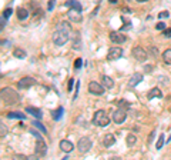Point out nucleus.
Returning <instances> with one entry per match:
<instances>
[{"instance_id": "1", "label": "nucleus", "mask_w": 171, "mask_h": 160, "mask_svg": "<svg viewBox=\"0 0 171 160\" xmlns=\"http://www.w3.org/2000/svg\"><path fill=\"white\" fill-rule=\"evenodd\" d=\"M70 32H71V27L69 23H66V22L59 23L56 30H54V33H53V37H51L53 39V43L56 44V46H63V44H66L69 40Z\"/></svg>"}, {"instance_id": "2", "label": "nucleus", "mask_w": 171, "mask_h": 160, "mask_svg": "<svg viewBox=\"0 0 171 160\" xmlns=\"http://www.w3.org/2000/svg\"><path fill=\"white\" fill-rule=\"evenodd\" d=\"M0 97H2V102L6 103V104H14L20 100V96L17 95L16 90H13L12 87H3L2 92H0Z\"/></svg>"}, {"instance_id": "3", "label": "nucleus", "mask_w": 171, "mask_h": 160, "mask_svg": "<svg viewBox=\"0 0 171 160\" xmlns=\"http://www.w3.org/2000/svg\"><path fill=\"white\" fill-rule=\"evenodd\" d=\"M93 124L98 127H106L110 124V117L104 110H97L93 116Z\"/></svg>"}, {"instance_id": "4", "label": "nucleus", "mask_w": 171, "mask_h": 160, "mask_svg": "<svg viewBox=\"0 0 171 160\" xmlns=\"http://www.w3.org/2000/svg\"><path fill=\"white\" fill-rule=\"evenodd\" d=\"M131 55H133V57H134L137 61H141V63H143V61L147 60L148 51L144 50V49L141 47V46H135V47L131 50Z\"/></svg>"}, {"instance_id": "5", "label": "nucleus", "mask_w": 171, "mask_h": 160, "mask_svg": "<svg viewBox=\"0 0 171 160\" xmlns=\"http://www.w3.org/2000/svg\"><path fill=\"white\" fill-rule=\"evenodd\" d=\"M93 147V143H91V139L90 137H81L80 140H78L77 143V150L80 152L81 154L87 153V152H90V149Z\"/></svg>"}, {"instance_id": "6", "label": "nucleus", "mask_w": 171, "mask_h": 160, "mask_svg": "<svg viewBox=\"0 0 171 160\" xmlns=\"http://www.w3.org/2000/svg\"><path fill=\"white\" fill-rule=\"evenodd\" d=\"M88 92H90L91 95L101 96V95H104L106 89H104V86H101L100 83H97V82H90L88 83Z\"/></svg>"}, {"instance_id": "7", "label": "nucleus", "mask_w": 171, "mask_h": 160, "mask_svg": "<svg viewBox=\"0 0 171 160\" xmlns=\"http://www.w3.org/2000/svg\"><path fill=\"white\" fill-rule=\"evenodd\" d=\"M126 119H127V113H126L124 109H121V107L113 113V122L116 123V124H121V123H124Z\"/></svg>"}, {"instance_id": "8", "label": "nucleus", "mask_w": 171, "mask_h": 160, "mask_svg": "<svg viewBox=\"0 0 171 160\" xmlns=\"http://www.w3.org/2000/svg\"><path fill=\"white\" fill-rule=\"evenodd\" d=\"M34 153H36V156H46L47 153V144L44 143V140L43 139H37L36 142V149H34Z\"/></svg>"}, {"instance_id": "9", "label": "nucleus", "mask_w": 171, "mask_h": 160, "mask_svg": "<svg viewBox=\"0 0 171 160\" xmlns=\"http://www.w3.org/2000/svg\"><path fill=\"white\" fill-rule=\"evenodd\" d=\"M67 17L70 22H74V23H81L83 22V16H81V10H77V9H70L67 12Z\"/></svg>"}, {"instance_id": "10", "label": "nucleus", "mask_w": 171, "mask_h": 160, "mask_svg": "<svg viewBox=\"0 0 171 160\" xmlns=\"http://www.w3.org/2000/svg\"><path fill=\"white\" fill-rule=\"evenodd\" d=\"M36 85V80H34L33 77H23L19 80V83H17V87L20 89V90H24V89H29L31 87V86Z\"/></svg>"}, {"instance_id": "11", "label": "nucleus", "mask_w": 171, "mask_h": 160, "mask_svg": "<svg viewBox=\"0 0 171 160\" xmlns=\"http://www.w3.org/2000/svg\"><path fill=\"white\" fill-rule=\"evenodd\" d=\"M110 40L113 41L114 44H121V43H124V41L127 40V37H126L121 32H111L110 33Z\"/></svg>"}, {"instance_id": "12", "label": "nucleus", "mask_w": 171, "mask_h": 160, "mask_svg": "<svg viewBox=\"0 0 171 160\" xmlns=\"http://www.w3.org/2000/svg\"><path fill=\"white\" fill-rule=\"evenodd\" d=\"M123 56V49L121 47H111L108 49V53H107V59L108 60H117Z\"/></svg>"}, {"instance_id": "13", "label": "nucleus", "mask_w": 171, "mask_h": 160, "mask_svg": "<svg viewBox=\"0 0 171 160\" xmlns=\"http://www.w3.org/2000/svg\"><path fill=\"white\" fill-rule=\"evenodd\" d=\"M141 82H143V73H134L128 80V87H135Z\"/></svg>"}, {"instance_id": "14", "label": "nucleus", "mask_w": 171, "mask_h": 160, "mask_svg": "<svg viewBox=\"0 0 171 160\" xmlns=\"http://www.w3.org/2000/svg\"><path fill=\"white\" fill-rule=\"evenodd\" d=\"M26 113H29V114H31V116H34L36 119H41V117H43V112H41L40 109H37V107H33V106H27V107H26Z\"/></svg>"}, {"instance_id": "15", "label": "nucleus", "mask_w": 171, "mask_h": 160, "mask_svg": "<svg viewBox=\"0 0 171 160\" xmlns=\"http://www.w3.org/2000/svg\"><path fill=\"white\" fill-rule=\"evenodd\" d=\"M114 143H116V137H114V134H111V133L104 134V137H103V144H104V147H110V146H113Z\"/></svg>"}, {"instance_id": "16", "label": "nucleus", "mask_w": 171, "mask_h": 160, "mask_svg": "<svg viewBox=\"0 0 171 160\" xmlns=\"http://www.w3.org/2000/svg\"><path fill=\"white\" fill-rule=\"evenodd\" d=\"M60 149L63 150L64 153H70V152H73L74 144L71 143V142H69V140H61L60 142Z\"/></svg>"}, {"instance_id": "17", "label": "nucleus", "mask_w": 171, "mask_h": 160, "mask_svg": "<svg viewBox=\"0 0 171 160\" xmlns=\"http://www.w3.org/2000/svg\"><path fill=\"white\" fill-rule=\"evenodd\" d=\"M154 97H163V93H161V90L158 87H154L151 89L150 92L147 93V99H154Z\"/></svg>"}, {"instance_id": "18", "label": "nucleus", "mask_w": 171, "mask_h": 160, "mask_svg": "<svg viewBox=\"0 0 171 160\" xmlns=\"http://www.w3.org/2000/svg\"><path fill=\"white\" fill-rule=\"evenodd\" d=\"M16 13H17V19H19V20H24V19L29 17V10H26L23 7H19Z\"/></svg>"}, {"instance_id": "19", "label": "nucleus", "mask_w": 171, "mask_h": 160, "mask_svg": "<svg viewBox=\"0 0 171 160\" xmlns=\"http://www.w3.org/2000/svg\"><path fill=\"white\" fill-rule=\"evenodd\" d=\"M101 82H103V86H104V87H107V89H111V87L114 86L113 79H111L110 76H106V75H104L103 77H101Z\"/></svg>"}, {"instance_id": "20", "label": "nucleus", "mask_w": 171, "mask_h": 160, "mask_svg": "<svg viewBox=\"0 0 171 160\" xmlns=\"http://www.w3.org/2000/svg\"><path fill=\"white\" fill-rule=\"evenodd\" d=\"M7 117L9 119H20V120H24L26 119V114L21 112H10L7 113Z\"/></svg>"}, {"instance_id": "21", "label": "nucleus", "mask_w": 171, "mask_h": 160, "mask_svg": "<svg viewBox=\"0 0 171 160\" xmlns=\"http://www.w3.org/2000/svg\"><path fill=\"white\" fill-rule=\"evenodd\" d=\"M64 7H70V9H77V10H81V4L76 0H67L64 3Z\"/></svg>"}, {"instance_id": "22", "label": "nucleus", "mask_w": 171, "mask_h": 160, "mask_svg": "<svg viewBox=\"0 0 171 160\" xmlns=\"http://www.w3.org/2000/svg\"><path fill=\"white\" fill-rule=\"evenodd\" d=\"M71 47L76 49V50H80L81 49V39H80V34L76 32V39L73 37V44H71Z\"/></svg>"}, {"instance_id": "23", "label": "nucleus", "mask_w": 171, "mask_h": 160, "mask_svg": "<svg viewBox=\"0 0 171 160\" xmlns=\"http://www.w3.org/2000/svg\"><path fill=\"white\" fill-rule=\"evenodd\" d=\"M63 113H64V109L63 107H59L57 110H54V112L51 113V117H53L54 120H60L61 116H63Z\"/></svg>"}, {"instance_id": "24", "label": "nucleus", "mask_w": 171, "mask_h": 160, "mask_svg": "<svg viewBox=\"0 0 171 160\" xmlns=\"http://www.w3.org/2000/svg\"><path fill=\"white\" fill-rule=\"evenodd\" d=\"M135 142H137V137H135L134 134H131V133H130V134H128L127 137H126V143H127V146H128V147L134 146V144H135Z\"/></svg>"}, {"instance_id": "25", "label": "nucleus", "mask_w": 171, "mask_h": 160, "mask_svg": "<svg viewBox=\"0 0 171 160\" xmlns=\"http://www.w3.org/2000/svg\"><path fill=\"white\" fill-rule=\"evenodd\" d=\"M163 60H164L165 65H171V49H167L163 53Z\"/></svg>"}, {"instance_id": "26", "label": "nucleus", "mask_w": 171, "mask_h": 160, "mask_svg": "<svg viewBox=\"0 0 171 160\" xmlns=\"http://www.w3.org/2000/svg\"><path fill=\"white\" fill-rule=\"evenodd\" d=\"M13 55H14V57L16 59H26L27 53L23 50V49H16V50L13 51Z\"/></svg>"}, {"instance_id": "27", "label": "nucleus", "mask_w": 171, "mask_h": 160, "mask_svg": "<svg viewBox=\"0 0 171 160\" xmlns=\"http://www.w3.org/2000/svg\"><path fill=\"white\" fill-rule=\"evenodd\" d=\"M31 124H33V126L36 127V129H39V130H40L41 133H44V134H47V129L43 126V124H41L40 122H33V123H31Z\"/></svg>"}, {"instance_id": "28", "label": "nucleus", "mask_w": 171, "mask_h": 160, "mask_svg": "<svg viewBox=\"0 0 171 160\" xmlns=\"http://www.w3.org/2000/svg\"><path fill=\"white\" fill-rule=\"evenodd\" d=\"M165 134H160L158 136V140H157V143H155V149L157 150H160L161 147H163V144H164V139H165Z\"/></svg>"}, {"instance_id": "29", "label": "nucleus", "mask_w": 171, "mask_h": 160, "mask_svg": "<svg viewBox=\"0 0 171 160\" xmlns=\"http://www.w3.org/2000/svg\"><path fill=\"white\" fill-rule=\"evenodd\" d=\"M148 56H151V57H157L158 56V50H157V47H154V46H150L148 47Z\"/></svg>"}, {"instance_id": "30", "label": "nucleus", "mask_w": 171, "mask_h": 160, "mask_svg": "<svg viewBox=\"0 0 171 160\" xmlns=\"http://www.w3.org/2000/svg\"><path fill=\"white\" fill-rule=\"evenodd\" d=\"M118 104V107H121V109H128V107H130V104H128L127 102H126V100H117V102H116Z\"/></svg>"}, {"instance_id": "31", "label": "nucleus", "mask_w": 171, "mask_h": 160, "mask_svg": "<svg viewBox=\"0 0 171 160\" xmlns=\"http://www.w3.org/2000/svg\"><path fill=\"white\" fill-rule=\"evenodd\" d=\"M81 65H83V59H76V61H74V69H80Z\"/></svg>"}, {"instance_id": "32", "label": "nucleus", "mask_w": 171, "mask_h": 160, "mask_svg": "<svg viewBox=\"0 0 171 160\" xmlns=\"http://www.w3.org/2000/svg\"><path fill=\"white\" fill-rule=\"evenodd\" d=\"M12 13H13V9H6V10L3 12V17H4V19H9Z\"/></svg>"}, {"instance_id": "33", "label": "nucleus", "mask_w": 171, "mask_h": 160, "mask_svg": "<svg viewBox=\"0 0 171 160\" xmlns=\"http://www.w3.org/2000/svg\"><path fill=\"white\" fill-rule=\"evenodd\" d=\"M29 132H30L31 134H33V136L36 137V139H43V137L40 136V133H39V132H36V130H34V129H30V130H29Z\"/></svg>"}, {"instance_id": "34", "label": "nucleus", "mask_w": 171, "mask_h": 160, "mask_svg": "<svg viewBox=\"0 0 171 160\" xmlns=\"http://www.w3.org/2000/svg\"><path fill=\"white\" fill-rule=\"evenodd\" d=\"M168 16H170V13H168L167 10H165V12H161V13H158V19H167Z\"/></svg>"}, {"instance_id": "35", "label": "nucleus", "mask_w": 171, "mask_h": 160, "mask_svg": "<svg viewBox=\"0 0 171 160\" xmlns=\"http://www.w3.org/2000/svg\"><path fill=\"white\" fill-rule=\"evenodd\" d=\"M163 36L167 39L171 37V29H164V32H163Z\"/></svg>"}, {"instance_id": "36", "label": "nucleus", "mask_w": 171, "mask_h": 160, "mask_svg": "<svg viewBox=\"0 0 171 160\" xmlns=\"http://www.w3.org/2000/svg\"><path fill=\"white\" fill-rule=\"evenodd\" d=\"M155 29H157V30H164V29H165V23H164V22H160V23H157Z\"/></svg>"}, {"instance_id": "37", "label": "nucleus", "mask_w": 171, "mask_h": 160, "mask_svg": "<svg viewBox=\"0 0 171 160\" xmlns=\"http://www.w3.org/2000/svg\"><path fill=\"white\" fill-rule=\"evenodd\" d=\"M54 4H56V0H50L49 2V4H47V7H49V10H53V7H54Z\"/></svg>"}, {"instance_id": "38", "label": "nucleus", "mask_w": 171, "mask_h": 160, "mask_svg": "<svg viewBox=\"0 0 171 160\" xmlns=\"http://www.w3.org/2000/svg\"><path fill=\"white\" fill-rule=\"evenodd\" d=\"M6 133H7V129H4V124L2 123V137H3L4 134H6Z\"/></svg>"}, {"instance_id": "39", "label": "nucleus", "mask_w": 171, "mask_h": 160, "mask_svg": "<svg viewBox=\"0 0 171 160\" xmlns=\"http://www.w3.org/2000/svg\"><path fill=\"white\" fill-rule=\"evenodd\" d=\"M151 67H153L151 65H147V66H145V69H144V72H145V73H150V72H151Z\"/></svg>"}, {"instance_id": "40", "label": "nucleus", "mask_w": 171, "mask_h": 160, "mask_svg": "<svg viewBox=\"0 0 171 160\" xmlns=\"http://www.w3.org/2000/svg\"><path fill=\"white\" fill-rule=\"evenodd\" d=\"M73 82H74V79H70V80H69V90L73 89Z\"/></svg>"}, {"instance_id": "41", "label": "nucleus", "mask_w": 171, "mask_h": 160, "mask_svg": "<svg viewBox=\"0 0 171 160\" xmlns=\"http://www.w3.org/2000/svg\"><path fill=\"white\" fill-rule=\"evenodd\" d=\"M108 2H110V3H113V4H114V3H117L118 0H108Z\"/></svg>"}, {"instance_id": "42", "label": "nucleus", "mask_w": 171, "mask_h": 160, "mask_svg": "<svg viewBox=\"0 0 171 160\" xmlns=\"http://www.w3.org/2000/svg\"><path fill=\"white\" fill-rule=\"evenodd\" d=\"M137 2H140V3H143V2H147V0H137Z\"/></svg>"}]
</instances>
